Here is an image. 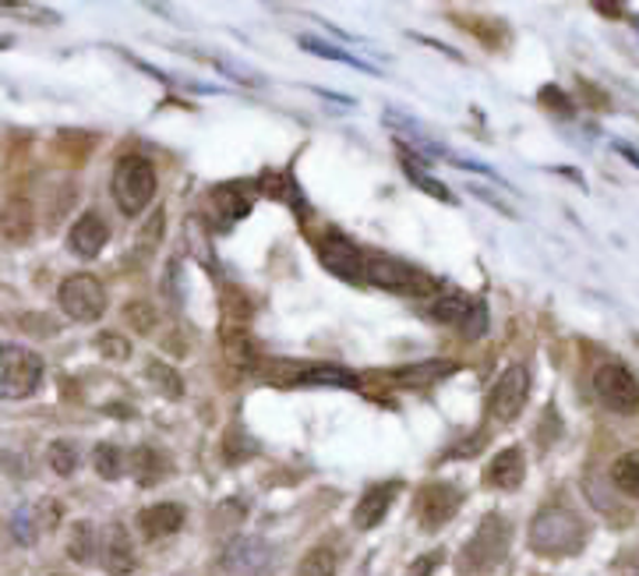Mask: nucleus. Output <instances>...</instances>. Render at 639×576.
<instances>
[{"label":"nucleus","mask_w":639,"mask_h":576,"mask_svg":"<svg viewBox=\"0 0 639 576\" xmlns=\"http://www.w3.org/2000/svg\"><path fill=\"white\" fill-rule=\"evenodd\" d=\"M301 47H304L307 53H315V57H325V61L351 64V68H357V71H375L372 61H364V57H357V53H346V50H339V47H333V43H322V40H315V36H301Z\"/></svg>","instance_id":"412c9836"},{"label":"nucleus","mask_w":639,"mask_h":576,"mask_svg":"<svg viewBox=\"0 0 639 576\" xmlns=\"http://www.w3.org/2000/svg\"><path fill=\"white\" fill-rule=\"evenodd\" d=\"M294 382H301V386H333V390L357 386V378L346 368H336V364H315V368H304L301 375H294Z\"/></svg>","instance_id":"6ab92c4d"},{"label":"nucleus","mask_w":639,"mask_h":576,"mask_svg":"<svg viewBox=\"0 0 639 576\" xmlns=\"http://www.w3.org/2000/svg\"><path fill=\"white\" fill-rule=\"evenodd\" d=\"M128 322L134 325V333H152V325H156V312H152V304L134 301V304H128Z\"/></svg>","instance_id":"7c9ffc66"},{"label":"nucleus","mask_w":639,"mask_h":576,"mask_svg":"<svg viewBox=\"0 0 639 576\" xmlns=\"http://www.w3.org/2000/svg\"><path fill=\"white\" fill-rule=\"evenodd\" d=\"M527 396H530V372L523 368V364H509L491 386L488 411L495 421H513V417H519L523 407H527Z\"/></svg>","instance_id":"6e6552de"},{"label":"nucleus","mask_w":639,"mask_h":576,"mask_svg":"<svg viewBox=\"0 0 639 576\" xmlns=\"http://www.w3.org/2000/svg\"><path fill=\"white\" fill-rule=\"evenodd\" d=\"M268 566V548L258 537H237L234 545L223 552V569L230 576H251Z\"/></svg>","instance_id":"f8f14e48"},{"label":"nucleus","mask_w":639,"mask_h":576,"mask_svg":"<svg viewBox=\"0 0 639 576\" xmlns=\"http://www.w3.org/2000/svg\"><path fill=\"white\" fill-rule=\"evenodd\" d=\"M32 230H36L32 202H29V199H22V195L8 199L4 213H0V238L11 241V244H22V241H29V238H32Z\"/></svg>","instance_id":"dca6fc26"},{"label":"nucleus","mask_w":639,"mask_h":576,"mask_svg":"<svg viewBox=\"0 0 639 576\" xmlns=\"http://www.w3.org/2000/svg\"><path fill=\"white\" fill-rule=\"evenodd\" d=\"M615 149H618V152H622V156H626V160H632V166H639V152H636V149H629L626 142H618Z\"/></svg>","instance_id":"f704fd0d"},{"label":"nucleus","mask_w":639,"mask_h":576,"mask_svg":"<svg viewBox=\"0 0 639 576\" xmlns=\"http://www.w3.org/2000/svg\"><path fill=\"white\" fill-rule=\"evenodd\" d=\"M636 26H639V18H636Z\"/></svg>","instance_id":"4c0bfd02"},{"label":"nucleus","mask_w":639,"mask_h":576,"mask_svg":"<svg viewBox=\"0 0 639 576\" xmlns=\"http://www.w3.org/2000/svg\"><path fill=\"white\" fill-rule=\"evenodd\" d=\"M57 301H61V309H64L68 319L95 322V319H103V312H106V286L95 276H89V273H79V276H68L61 283Z\"/></svg>","instance_id":"423d86ee"},{"label":"nucleus","mask_w":639,"mask_h":576,"mask_svg":"<svg viewBox=\"0 0 639 576\" xmlns=\"http://www.w3.org/2000/svg\"><path fill=\"white\" fill-rule=\"evenodd\" d=\"M139 527L145 530V537H170L184 527V506L178 503H156L139 513Z\"/></svg>","instance_id":"f3484780"},{"label":"nucleus","mask_w":639,"mask_h":576,"mask_svg":"<svg viewBox=\"0 0 639 576\" xmlns=\"http://www.w3.org/2000/svg\"><path fill=\"white\" fill-rule=\"evenodd\" d=\"M364 283L385 286V291H403V294H432L438 286V280L420 273V269L406 265L399 259H389V255H372V252H367Z\"/></svg>","instance_id":"39448f33"},{"label":"nucleus","mask_w":639,"mask_h":576,"mask_svg":"<svg viewBox=\"0 0 639 576\" xmlns=\"http://www.w3.org/2000/svg\"><path fill=\"white\" fill-rule=\"evenodd\" d=\"M68 555L74 563H92L95 559V527L89 521L74 524L68 537Z\"/></svg>","instance_id":"a878e982"},{"label":"nucleus","mask_w":639,"mask_h":576,"mask_svg":"<svg viewBox=\"0 0 639 576\" xmlns=\"http://www.w3.org/2000/svg\"><path fill=\"white\" fill-rule=\"evenodd\" d=\"M403 149V174L406 178H410L420 191H424V195H435L438 202H456L453 199V191L449 188H445L438 178H432V174H424V166H420V160L414 156V152L410 149H406V145H399Z\"/></svg>","instance_id":"a211bd4d"},{"label":"nucleus","mask_w":639,"mask_h":576,"mask_svg":"<svg viewBox=\"0 0 639 576\" xmlns=\"http://www.w3.org/2000/svg\"><path fill=\"white\" fill-rule=\"evenodd\" d=\"M11 530H14V542H22V545H32V542H36V534H40V524H32V509H22V513H14V521H11Z\"/></svg>","instance_id":"473e14b6"},{"label":"nucleus","mask_w":639,"mask_h":576,"mask_svg":"<svg viewBox=\"0 0 639 576\" xmlns=\"http://www.w3.org/2000/svg\"><path fill=\"white\" fill-rule=\"evenodd\" d=\"M226 357H230V364H237V368H255V361H258L255 347H251V340L244 333L226 336Z\"/></svg>","instance_id":"cd10ccee"},{"label":"nucleus","mask_w":639,"mask_h":576,"mask_svg":"<svg viewBox=\"0 0 639 576\" xmlns=\"http://www.w3.org/2000/svg\"><path fill=\"white\" fill-rule=\"evenodd\" d=\"M43 382V357L18 343H0V400H26Z\"/></svg>","instance_id":"20e7f679"},{"label":"nucleus","mask_w":639,"mask_h":576,"mask_svg":"<svg viewBox=\"0 0 639 576\" xmlns=\"http://www.w3.org/2000/svg\"><path fill=\"white\" fill-rule=\"evenodd\" d=\"M131 471H134V477H139V485H156L163 477V471H166V464H163V456L156 449L142 446V449L131 453Z\"/></svg>","instance_id":"b1692460"},{"label":"nucleus","mask_w":639,"mask_h":576,"mask_svg":"<svg viewBox=\"0 0 639 576\" xmlns=\"http://www.w3.org/2000/svg\"><path fill=\"white\" fill-rule=\"evenodd\" d=\"M50 467H53V474H61V477H68V474H74V467H79V449H74L71 443H53L50 446Z\"/></svg>","instance_id":"c85d7f7f"},{"label":"nucleus","mask_w":639,"mask_h":576,"mask_svg":"<svg viewBox=\"0 0 639 576\" xmlns=\"http://www.w3.org/2000/svg\"><path fill=\"white\" fill-rule=\"evenodd\" d=\"M459 503H463V492L456 485L432 482V485H424L417 492L414 509H417V521H420L424 530H438V527H445V524L453 521Z\"/></svg>","instance_id":"1a4fd4ad"},{"label":"nucleus","mask_w":639,"mask_h":576,"mask_svg":"<svg viewBox=\"0 0 639 576\" xmlns=\"http://www.w3.org/2000/svg\"><path fill=\"white\" fill-rule=\"evenodd\" d=\"M470 297L467 294H442V297H435L432 304H428V315L435 319V322H442V325H459L463 319H467V312H470Z\"/></svg>","instance_id":"aec40b11"},{"label":"nucleus","mask_w":639,"mask_h":576,"mask_svg":"<svg viewBox=\"0 0 639 576\" xmlns=\"http://www.w3.org/2000/svg\"><path fill=\"white\" fill-rule=\"evenodd\" d=\"M587 545L584 521L566 506H548L534 516L530 524V548L545 559H566Z\"/></svg>","instance_id":"f257e3e1"},{"label":"nucleus","mask_w":639,"mask_h":576,"mask_svg":"<svg viewBox=\"0 0 639 576\" xmlns=\"http://www.w3.org/2000/svg\"><path fill=\"white\" fill-rule=\"evenodd\" d=\"M92 467H95V474H100V477H106V482H118L121 467H124V456H121V449L113 446V443H100V446H95V453H92Z\"/></svg>","instance_id":"bb28decb"},{"label":"nucleus","mask_w":639,"mask_h":576,"mask_svg":"<svg viewBox=\"0 0 639 576\" xmlns=\"http://www.w3.org/2000/svg\"><path fill=\"white\" fill-rule=\"evenodd\" d=\"M113 202L124 216H142L156 199V166L145 156H124L113 170Z\"/></svg>","instance_id":"7ed1b4c3"},{"label":"nucleus","mask_w":639,"mask_h":576,"mask_svg":"<svg viewBox=\"0 0 639 576\" xmlns=\"http://www.w3.org/2000/svg\"><path fill=\"white\" fill-rule=\"evenodd\" d=\"M318 262H322L333 276H339V280L364 283L367 252H364V247H357L354 241H346V238H339V234L325 238V241L318 244Z\"/></svg>","instance_id":"9d476101"},{"label":"nucleus","mask_w":639,"mask_h":576,"mask_svg":"<svg viewBox=\"0 0 639 576\" xmlns=\"http://www.w3.org/2000/svg\"><path fill=\"white\" fill-rule=\"evenodd\" d=\"M611 485L626 492L629 498H639V453H626L611 464Z\"/></svg>","instance_id":"4be33fe9"},{"label":"nucleus","mask_w":639,"mask_h":576,"mask_svg":"<svg viewBox=\"0 0 639 576\" xmlns=\"http://www.w3.org/2000/svg\"><path fill=\"white\" fill-rule=\"evenodd\" d=\"M615 576H639V566H629V563H622L615 569Z\"/></svg>","instance_id":"c9c22d12"},{"label":"nucleus","mask_w":639,"mask_h":576,"mask_svg":"<svg viewBox=\"0 0 639 576\" xmlns=\"http://www.w3.org/2000/svg\"><path fill=\"white\" fill-rule=\"evenodd\" d=\"M95 347H100V354H103V357H110V361H124V357L131 354V343H128L121 333H103V336H100V343H95Z\"/></svg>","instance_id":"2f4dec72"},{"label":"nucleus","mask_w":639,"mask_h":576,"mask_svg":"<svg viewBox=\"0 0 639 576\" xmlns=\"http://www.w3.org/2000/svg\"><path fill=\"white\" fill-rule=\"evenodd\" d=\"M396 495H399V485L396 482H385V485H375V488H367L364 498L357 503L354 509V524L357 530H372L378 527L385 516H389L393 503H396Z\"/></svg>","instance_id":"4468645a"},{"label":"nucleus","mask_w":639,"mask_h":576,"mask_svg":"<svg viewBox=\"0 0 639 576\" xmlns=\"http://www.w3.org/2000/svg\"><path fill=\"white\" fill-rule=\"evenodd\" d=\"M294 576H336V548L333 545H315L297 563Z\"/></svg>","instance_id":"5701e85b"},{"label":"nucleus","mask_w":639,"mask_h":576,"mask_svg":"<svg viewBox=\"0 0 639 576\" xmlns=\"http://www.w3.org/2000/svg\"><path fill=\"white\" fill-rule=\"evenodd\" d=\"M442 563V552H424L420 559H414V566H406V576H432Z\"/></svg>","instance_id":"72a5a7b5"},{"label":"nucleus","mask_w":639,"mask_h":576,"mask_svg":"<svg viewBox=\"0 0 639 576\" xmlns=\"http://www.w3.org/2000/svg\"><path fill=\"white\" fill-rule=\"evenodd\" d=\"M145 375H149V382L156 386L163 396H170V400H181L184 396V378L170 368L166 361H152L149 368H145Z\"/></svg>","instance_id":"393cba45"},{"label":"nucleus","mask_w":639,"mask_h":576,"mask_svg":"<svg viewBox=\"0 0 639 576\" xmlns=\"http://www.w3.org/2000/svg\"><path fill=\"white\" fill-rule=\"evenodd\" d=\"M106 241H110V226H106V220L100 213H95V209H89V213H82L79 220H74L71 234H68L71 252L79 259H95L106 247Z\"/></svg>","instance_id":"9b49d317"},{"label":"nucleus","mask_w":639,"mask_h":576,"mask_svg":"<svg viewBox=\"0 0 639 576\" xmlns=\"http://www.w3.org/2000/svg\"><path fill=\"white\" fill-rule=\"evenodd\" d=\"M103 566L110 576H128L134 573V566H139V555H134V545H131V534L113 524L103 537Z\"/></svg>","instance_id":"2eb2a0df"},{"label":"nucleus","mask_w":639,"mask_h":576,"mask_svg":"<svg viewBox=\"0 0 639 576\" xmlns=\"http://www.w3.org/2000/svg\"><path fill=\"white\" fill-rule=\"evenodd\" d=\"M523 477H527V459H523L519 446H509L491 459L488 471H484V485L498 488V492H513L523 485Z\"/></svg>","instance_id":"ddd939ff"},{"label":"nucleus","mask_w":639,"mask_h":576,"mask_svg":"<svg viewBox=\"0 0 639 576\" xmlns=\"http://www.w3.org/2000/svg\"><path fill=\"white\" fill-rule=\"evenodd\" d=\"M459 330H463V336H467V340H480L484 333H488V304H484V301H474V304H470V312H467V319L459 322Z\"/></svg>","instance_id":"c756f323"},{"label":"nucleus","mask_w":639,"mask_h":576,"mask_svg":"<svg viewBox=\"0 0 639 576\" xmlns=\"http://www.w3.org/2000/svg\"><path fill=\"white\" fill-rule=\"evenodd\" d=\"M594 393L615 414H632L639 407V378L626 368V364L605 361L594 372Z\"/></svg>","instance_id":"0eeeda50"},{"label":"nucleus","mask_w":639,"mask_h":576,"mask_svg":"<svg viewBox=\"0 0 639 576\" xmlns=\"http://www.w3.org/2000/svg\"><path fill=\"white\" fill-rule=\"evenodd\" d=\"M509 537H513V527L506 516L498 513L484 516L474 537L459 552V566H456L459 576H488L491 569H498L509 555Z\"/></svg>","instance_id":"f03ea898"},{"label":"nucleus","mask_w":639,"mask_h":576,"mask_svg":"<svg viewBox=\"0 0 639 576\" xmlns=\"http://www.w3.org/2000/svg\"><path fill=\"white\" fill-rule=\"evenodd\" d=\"M0 47H8V40H4V36H0Z\"/></svg>","instance_id":"e433bc0d"}]
</instances>
